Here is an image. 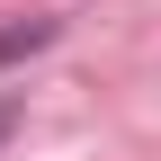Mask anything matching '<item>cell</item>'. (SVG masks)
Masks as SVG:
<instances>
[{
  "instance_id": "cell-1",
  "label": "cell",
  "mask_w": 161,
  "mask_h": 161,
  "mask_svg": "<svg viewBox=\"0 0 161 161\" xmlns=\"http://www.w3.org/2000/svg\"><path fill=\"white\" fill-rule=\"evenodd\" d=\"M45 36H54L45 18H36V27H9V36H0V63H9V54H27V45H45Z\"/></svg>"
},
{
  "instance_id": "cell-2",
  "label": "cell",
  "mask_w": 161,
  "mask_h": 161,
  "mask_svg": "<svg viewBox=\"0 0 161 161\" xmlns=\"http://www.w3.org/2000/svg\"><path fill=\"white\" fill-rule=\"evenodd\" d=\"M9 125H18V108H0V134H9Z\"/></svg>"
}]
</instances>
